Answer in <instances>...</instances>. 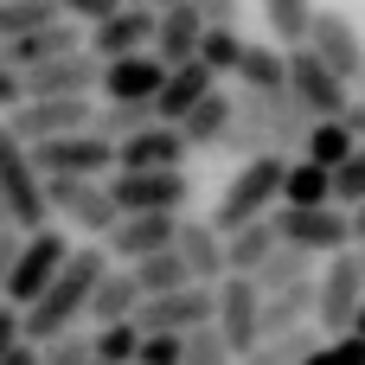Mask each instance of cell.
Masks as SVG:
<instances>
[{
	"label": "cell",
	"instance_id": "cell-1",
	"mask_svg": "<svg viewBox=\"0 0 365 365\" xmlns=\"http://www.w3.org/2000/svg\"><path fill=\"white\" fill-rule=\"evenodd\" d=\"M103 269H109L103 244H77V250L64 257V269L51 276V289H45L32 308H19V340H26V346H45V340H58V334H77V321H83L90 289L103 282Z\"/></svg>",
	"mask_w": 365,
	"mask_h": 365
},
{
	"label": "cell",
	"instance_id": "cell-2",
	"mask_svg": "<svg viewBox=\"0 0 365 365\" xmlns=\"http://www.w3.org/2000/svg\"><path fill=\"white\" fill-rule=\"evenodd\" d=\"M282 173H289L282 154H257V160H244V167L225 180L218 212H212L205 225H212L218 237H231V231H244V225H263V218L276 212V199H282Z\"/></svg>",
	"mask_w": 365,
	"mask_h": 365
},
{
	"label": "cell",
	"instance_id": "cell-3",
	"mask_svg": "<svg viewBox=\"0 0 365 365\" xmlns=\"http://www.w3.org/2000/svg\"><path fill=\"white\" fill-rule=\"evenodd\" d=\"M0 205H6V231H13V237H32V231L51 225L45 180L32 173V154L6 135V122H0Z\"/></svg>",
	"mask_w": 365,
	"mask_h": 365
},
{
	"label": "cell",
	"instance_id": "cell-4",
	"mask_svg": "<svg viewBox=\"0 0 365 365\" xmlns=\"http://www.w3.org/2000/svg\"><path fill=\"white\" fill-rule=\"evenodd\" d=\"M263 225H269V237L282 250H302V257L353 250V231H346V212L340 205H276Z\"/></svg>",
	"mask_w": 365,
	"mask_h": 365
},
{
	"label": "cell",
	"instance_id": "cell-5",
	"mask_svg": "<svg viewBox=\"0 0 365 365\" xmlns=\"http://www.w3.org/2000/svg\"><path fill=\"white\" fill-rule=\"evenodd\" d=\"M64 257H71V237L64 231H32V237H19V250H13V263H6V282H0V302L6 308H32L45 289H51V276L64 269Z\"/></svg>",
	"mask_w": 365,
	"mask_h": 365
},
{
	"label": "cell",
	"instance_id": "cell-6",
	"mask_svg": "<svg viewBox=\"0 0 365 365\" xmlns=\"http://www.w3.org/2000/svg\"><path fill=\"white\" fill-rule=\"evenodd\" d=\"M26 154H32V173L38 180H109L115 173V148L103 135H90V128L58 135V141H38Z\"/></svg>",
	"mask_w": 365,
	"mask_h": 365
},
{
	"label": "cell",
	"instance_id": "cell-7",
	"mask_svg": "<svg viewBox=\"0 0 365 365\" xmlns=\"http://www.w3.org/2000/svg\"><path fill=\"white\" fill-rule=\"evenodd\" d=\"M359 302H365V282H359V257H353V250H334V257H327V269L314 276V334L340 340V334L353 327Z\"/></svg>",
	"mask_w": 365,
	"mask_h": 365
},
{
	"label": "cell",
	"instance_id": "cell-8",
	"mask_svg": "<svg viewBox=\"0 0 365 365\" xmlns=\"http://www.w3.org/2000/svg\"><path fill=\"white\" fill-rule=\"evenodd\" d=\"M231 109H237V122L263 128V141H269L276 154H302V141H308V128H314V115H308L289 90H276V96H250V90H237Z\"/></svg>",
	"mask_w": 365,
	"mask_h": 365
},
{
	"label": "cell",
	"instance_id": "cell-9",
	"mask_svg": "<svg viewBox=\"0 0 365 365\" xmlns=\"http://www.w3.org/2000/svg\"><path fill=\"white\" fill-rule=\"evenodd\" d=\"M103 186H109V199H115L122 218H128V212L180 218V212L192 205V180H186V167H173V173H109Z\"/></svg>",
	"mask_w": 365,
	"mask_h": 365
},
{
	"label": "cell",
	"instance_id": "cell-10",
	"mask_svg": "<svg viewBox=\"0 0 365 365\" xmlns=\"http://www.w3.org/2000/svg\"><path fill=\"white\" fill-rule=\"evenodd\" d=\"M302 51H314L346 90H353V77L365 71V32L340 13V6H314V19H308V38H302Z\"/></svg>",
	"mask_w": 365,
	"mask_h": 365
},
{
	"label": "cell",
	"instance_id": "cell-11",
	"mask_svg": "<svg viewBox=\"0 0 365 365\" xmlns=\"http://www.w3.org/2000/svg\"><path fill=\"white\" fill-rule=\"evenodd\" d=\"M96 103L90 96H51V103H13L6 109V135L19 148H38V141H58V135H77L90 128Z\"/></svg>",
	"mask_w": 365,
	"mask_h": 365
},
{
	"label": "cell",
	"instance_id": "cell-12",
	"mask_svg": "<svg viewBox=\"0 0 365 365\" xmlns=\"http://www.w3.org/2000/svg\"><path fill=\"white\" fill-rule=\"evenodd\" d=\"M45 205H51V218H64L71 231H83V237H96V244H103L109 225L122 218L103 180H45Z\"/></svg>",
	"mask_w": 365,
	"mask_h": 365
},
{
	"label": "cell",
	"instance_id": "cell-13",
	"mask_svg": "<svg viewBox=\"0 0 365 365\" xmlns=\"http://www.w3.org/2000/svg\"><path fill=\"white\" fill-rule=\"evenodd\" d=\"M257 308H263V295H257L250 276H225V282L212 289V334L225 340L231 359H244V353L263 340V334H257Z\"/></svg>",
	"mask_w": 365,
	"mask_h": 365
},
{
	"label": "cell",
	"instance_id": "cell-14",
	"mask_svg": "<svg viewBox=\"0 0 365 365\" xmlns=\"http://www.w3.org/2000/svg\"><path fill=\"white\" fill-rule=\"evenodd\" d=\"M282 64H289V96H295L314 122H340V115H346L353 90H346V83H340L314 51H302V45H295V51H282Z\"/></svg>",
	"mask_w": 365,
	"mask_h": 365
},
{
	"label": "cell",
	"instance_id": "cell-15",
	"mask_svg": "<svg viewBox=\"0 0 365 365\" xmlns=\"http://www.w3.org/2000/svg\"><path fill=\"white\" fill-rule=\"evenodd\" d=\"M199 327H212V289H199V282H186L173 295H148L135 308V334H173V340H186Z\"/></svg>",
	"mask_w": 365,
	"mask_h": 365
},
{
	"label": "cell",
	"instance_id": "cell-16",
	"mask_svg": "<svg viewBox=\"0 0 365 365\" xmlns=\"http://www.w3.org/2000/svg\"><path fill=\"white\" fill-rule=\"evenodd\" d=\"M148 38H154V6H148V0H128V6H115L109 19H96V26H90L83 51H90L96 64H109V58L148 51Z\"/></svg>",
	"mask_w": 365,
	"mask_h": 365
},
{
	"label": "cell",
	"instance_id": "cell-17",
	"mask_svg": "<svg viewBox=\"0 0 365 365\" xmlns=\"http://www.w3.org/2000/svg\"><path fill=\"white\" fill-rule=\"evenodd\" d=\"M173 257H180V269H186V282H199V289H218L225 282V237L205 225V218H173Z\"/></svg>",
	"mask_w": 365,
	"mask_h": 365
},
{
	"label": "cell",
	"instance_id": "cell-18",
	"mask_svg": "<svg viewBox=\"0 0 365 365\" xmlns=\"http://www.w3.org/2000/svg\"><path fill=\"white\" fill-rule=\"evenodd\" d=\"M96 58L90 51H71V58H51V64H38V71H26L19 77V103H51V96H90L96 90Z\"/></svg>",
	"mask_w": 365,
	"mask_h": 365
},
{
	"label": "cell",
	"instance_id": "cell-19",
	"mask_svg": "<svg viewBox=\"0 0 365 365\" xmlns=\"http://www.w3.org/2000/svg\"><path fill=\"white\" fill-rule=\"evenodd\" d=\"M186 154H192V148L180 141V128L154 122V128L115 141V173H173V167H186Z\"/></svg>",
	"mask_w": 365,
	"mask_h": 365
},
{
	"label": "cell",
	"instance_id": "cell-20",
	"mask_svg": "<svg viewBox=\"0 0 365 365\" xmlns=\"http://www.w3.org/2000/svg\"><path fill=\"white\" fill-rule=\"evenodd\" d=\"M154 250H173V218H160V212H128L103 237V257H122V269L154 257Z\"/></svg>",
	"mask_w": 365,
	"mask_h": 365
},
{
	"label": "cell",
	"instance_id": "cell-21",
	"mask_svg": "<svg viewBox=\"0 0 365 365\" xmlns=\"http://www.w3.org/2000/svg\"><path fill=\"white\" fill-rule=\"evenodd\" d=\"M199 13L186 6V0H173V6H154V38H148V58L154 64H192V51H199Z\"/></svg>",
	"mask_w": 365,
	"mask_h": 365
},
{
	"label": "cell",
	"instance_id": "cell-22",
	"mask_svg": "<svg viewBox=\"0 0 365 365\" xmlns=\"http://www.w3.org/2000/svg\"><path fill=\"white\" fill-rule=\"evenodd\" d=\"M160 77H167V64H154L148 51H128L96 71V90H103V103H154Z\"/></svg>",
	"mask_w": 365,
	"mask_h": 365
},
{
	"label": "cell",
	"instance_id": "cell-23",
	"mask_svg": "<svg viewBox=\"0 0 365 365\" xmlns=\"http://www.w3.org/2000/svg\"><path fill=\"white\" fill-rule=\"evenodd\" d=\"M212 90H218V77H212L205 64H173V71L160 77V90H154V122L173 128V122H180L199 96H212Z\"/></svg>",
	"mask_w": 365,
	"mask_h": 365
},
{
	"label": "cell",
	"instance_id": "cell-24",
	"mask_svg": "<svg viewBox=\"0 0 365 365\" xmlns=\"http://www.w3.org/2000/svg\"><path fill=\"white\" fill-rule=\"evenodd\" d=\"M295 327H314V282L276 289V295H263V308H257V334H263V340L295 334Z\"/></svg>",
	"mask_w": 365,
	"mask_h": 365
},
{
	"label": "cell",
	"instance_id": "cell-25",
	"mask_svg": "<svg viewBox=\"0 0 365 365\" xmlns=\"http://www.w3.org/2000/svg\"><path fill=\"white\" fill-rule=\"evenodd\" d=\"M135 308H141V289H135V276L128 269H103V282L90 289V308H83V321H96V327H115V321H135Z\"/></svg>",
	"mask_w": 365,
	"mask_h": 365
},
{
	"label": "cell",
	"instance_id": "cell-26",
	"mask_svg": "<svg viewBox=\"0 0 365 365\" xmlns=\"http://www.w3.org/2000/svg\"><path fill=\"white\" fill-rule=\"evenodd\" d=\"M231 122H237L231 96H225V90H212V96H199V103H192V109H186L173 128H180V141H186V148H218Z\"/></svg>",
	"mask_w": 365,
	"mask_h": 365
},
{
	"label": "cell",
	"instance_id": "cell-27",
	"mask_svg": "<svg viewBox=\"0 0 365 365\" xmlns=\"http://www.w3.org/2000/svg\"><path fill=\"white\" fill-rule=\"evenodd\" d=\"M237 90H250V96H276V90H289V64H282V51L276 45H250L244 38V58H237Z\"/></svg>",
	"mask_w": 365,
	"mask_h": 365
},
{
	"label": "cell",
	"instance_id": "cell-28",
	"mask_svg": "<svg viewBox=\"0 0 365 365\" xmlns=\"http://www.w3.org/2000/svg\"><path fill=\"white\" fill-rule=\"evenodd\" d=\"M269 257H276L269 225H244V231H231V237H225V276H257Z\"/></svg>",
	"mask_w": 365,
	"mask_h": 365
},
{
	"label": "cell",
	"instance_id": "cell-29",
	"mask_svg": "<svg viewBox=\"0 0 365 365\" xmlns=\"http://www.w3.org/2000/svg\"><path fill=\"white\" fill-rule=\"evenodd\" d=\"M276 205H334V173H321L314 160H289Z\"/></svg>",
	"mask_w": 365,
	"mask_h": 365
},
{
	"label": "cell",
	"instance_id": "cell-30",
	"mask_svg": "<svg viewBox=\"0 0 365 365\" xmlns=\"http://www.w3.org/2000/svg\"><path fill=\"white\" fill-rule=\"evenodd\" d=\"M321 346V334L314 327H295V334H276V340H257L244 359H231V365H302L308 353Z\"/></svg>",
	"mask_w": 365,
	"mask_h": 365
},
{
	"label": "cell",
	"instance_id": "cell-31",
	"mask_svg": "<svg viewBox=\"0 0 365 365\" xmlns=\"http://www.w3.org/2000/svg\"><path fill=\"white\" fill-rule=\"evenodd\" d=\"M353 148H359V141H353V128H346V122H314V128H308V141H302V160H314L321 173H334Z\"/></svg>",
	"mask_w": 365,
	"mask_h": 365
},
{
	"label": "cell",
	"instance_id": "cell-32",
	"mask_svg": "<svg viewBox=\"0 0 365 365\" xmlns=\"http://www.w3.org/2000/svg\"><path fill=\"white\" fill-rule=\"evenodd\" d=\"M257 282V295H276V289H295V282H314V257H302V250H282L276 244V257L250 276Z\"/></svg>",
	"mask_w": 365,
	"mask_h": 365
},
{
	"label": "cell",
	"instance_id": "cell-33",
	"mask_svg": "<svg viewBox=\"0 0 365 365\" xmlns=\"http://www.w3.org/2000/svg\"><path fill=\"white\" fill-rule=\"evenodd\" d=\"M128 276H135L141 302H148V295H173V289H186V269H180V257H173V250H154V257L128 263Z\"/></svg>",
	"mask_w": 365,
	"mask_h": 365
},
{
	"label": "cell",
	"instance_id": "cell-34",
	"mask_svg": "<svg viewBox=\"0 0 365 365\" xmlns=\"http://www.w3.org/2000/svg\"><path fill=\"white\" fill-rule=\"evenodd\" d=\"M237 58H244V32H225V26H205V32H199L192 64H205L212 77H231V71H237Z\"/></svg>",
	"mask_w": 365,
	"mask_h": 365
},
{
	"label": "cell",
	"instance_id": "cell-35",
	"mask_svg": "<svg viewBox=\"0 0 365 365\" xmlns=\"http://www.w3.org/2000/svg\"><path fill=\"white\" fill-rule=\"evenodd\" d=\"M263 19H269L276 45H282V51H295V45L308 38V19H314V0H263Z\"/></svg>",
	"mask_w": 365,
	"mask_h": 365
},
{
	"label": "cell",
	"instance_id": "cell-36",
	"mask_svg": "<svg viewBox=\"0 0 365 365\" xmlns=\"http://www.w3.org/2000/svg\"><path fill=\"white\" fill-rule=\"evenodd\" d=\"M135 353H141L135 321H115V327H96L90 334V365H135Z\"/></svg>",
	"mask_w": 365,
	"mask_h": 365
},
{
	"label": "cell",
	"instance_id": "cell-37",
	"mask_svg": "<svg viewBox=\"0 0 365 365\" xmlns=\"http://www.w3.org/2000/svg\"><path fill=\"white\" fill-rule=\"evenodd\" d=\"M51 19H58L51 0H0V45H6V38H26V32H38V26H51Z\"/></svg>",
	"mask_w": 365,
	"mask_h": 365
},
{
	"label": "cell",
	"instance_id": "cell-38",
	"mask_svg": "<svg viewBox=\"0 0 365 365\" xmlns=\"http://www.w3.org/2000/svg\"><path fill=\"white\" fill-rule=\"evenodd\" d=\"M359 199H365V141L340 160V167H334V205H340V212H353Z\"/></svg>",
	"mask_w": 365,
	"mask_h": 365
},
{
	"label": "cell",
	"instance_id": "cell-39",
	"mask_svg": "<svg viewBox=\"0 0 365 365\" xmlns=\"http://www.w3.org/2000/svg\"><path fill=\"white\" fill-rule=\"evenodd\" d=\"M180 365H231V353H225V340L212 327H199V334L180 340Z\"/></svg>",
	"mask_w": 365,
	"mask_h": 365
},
{
	"label": "cell",
	"instance_id": "cell-40",
	"mask_svg": "<svg viewBox=\"0 0 365 365\" xmlns=\"http://www.w3.org/2000/svg\"><path fill=\"white\" fill-rule=\"evenodd\" d=\"M38 365H90V334H58L38 346Z\"/></svg>",
	"mask_w": 365,
	"mask_h": 365
},
{
	"label": "cell",
	"instance_id": "cell-41",
	"mask_svg": "<svg viewBox=\"0 0 365 365\" xmlns=\"http://www.w3.org/2000/svg\"><path fill=\"white\" fill-rule=\"evenodd\" d=\"M218 154H237V160H257V154H276V148L263 141V128H250V122H231V128H225V141H218Z\"/></svg>",
	"mask_w": 365,
	"mask_h": 365
},
{
	"label": "cell",
	"instance_id": "cell-42",
	"mask_svg": "<svg viewBox=\"0 0 365 365\" xmlns=\"http://www.w3.org/2000/svg\"><path fill=\"white\" fill-rule=\"evenodd\" d=\"M302 365H365V346L353 340V334H340V340H321Z\"/></svg>",
	"mask_w": 365,
	"mask_h": 365
},
{
	"label": "cell",
	"instance_id": "cell-43",
	"mask_svg": "<svg viewBox=\"0 0 365 365\" xmlns=\"http://www.w3.org/2000/svg\"><path fill=\"white\" fill-rule=\"evenodd\" d=\"M58 6V19H71V26H96V19H109L122 0H51Z\"/></svg>",
	"mask_w": 365,
	"mask_h": 365
},
{
	"label": "cell",
	"instance_id": "cell-44",
	"mask_svg": "<svg viewBox=\"0 0 365 365\" xmlns=\"http://www.w3.org/2000/svg\"><path fill=\"white\" fill-rule=\"evenodd\" d=\"M192 13H199V26H225V32H237V13H244V0H186Z\"/></svg>",
	"mask_w": 365,
	"mask_h": 365
},
{
	"label": "cell",
	"instance_id": "cell-45",
	"mask_svg": "<svg viewBox=\"0 0 365 365\" xmlns=\"http://www.w3.org/2000/svg\"><path fill=\"white\" fill-rule=\"evenodd\" d=\"M135 365H180V340H173V334H141Z\"/></svg>",
	"mask_w": 365,
	"mask_h": 365
},
{
	"label": "cell",
	"instance_id": "cell-46",
	"mask_svg": "<svg viewBox=\"0 0 365 365\" xmlns=\"http://www.w3.org/2000/svg\"><path fill=\"white\" fill-rule=\"evenodd\" d=\"M13 340H19V308H6V302H0V353H6Z\"/></svg>",
	"mask_w": 365,
	"mask_h": 365
},
{
	"label": "cell",
	"instance_id": "cell-47",
	"mask_svg": "<svg viewBox=\"0 0 365 365\" xmlns=\"http://www.w3.org/2000/svg\"><path fill=\"white\" fill-rule=\"evenodd\" d=\"M0 365H38V346H26V340H13V346L0 353Z\"/></svg>",
	"mask_w": 365,
	"mask_h": 365
},
{
	"label": "cell",
	"instance_id": "cell-48",
	"mask_svg": "<svg viewBox=\"0 0 365 365\" xmlns=\"http://www.w3.org/2000/svg\"><path fill=\"white\" fill-rule=\"evenodd\" d=\"M340 122L353 128V141H365V96H353V103H346V115H340Z\"/></svg>",
	"mask_w": 365,
	"mask_h": 365
},
{
	"label": "cell",
	"instance_id": "cell-49",
	"mask_svg": "<svg viewBox=\"0 0 365 365\" xmlns=\"http://www.w3.org/2000/svg\"><path fill=\"white\" fill-rule=\"evenodd\" d=\"M13 103H19V77H13V71H0V109H13Z\"/></svg>",
	"mask_w": 365,
	"mask_h": 365
},
{
	"label": "cell",
	"instance_id": "cell-50",
	"mask_svg": "<svg viewBox=\"0 0 365 365\" xmlns=\"http://www.w3.org/2000/svg\"><path fill=\"white\" fill-rule=\"evenodd\" d=\"M346 231H353V244H365V199L346 212Z\"/></svg>",
	"mask_w": 365,
	"mask_h": 365
},
{
	"label": "cell",
	"instance_id": "cell-51",
	"mask_svg": "<svg viewBox=\"0 0 365 365\" xmlns=\"http://www.w3.org/2000/svg\"><path fill=\"white\" fill-rule=\"evenodd\" d=\"M13 250H19V237H13V231H0V282H6V263H13Z\"/></svg>",
	"mask_w": 365,
	"mask_h": 365
},
{
	"label": "cell",
	"instance_id": "cell-52",
	"mask_svg": "<svg viewBox=\"0 0 365 365\" xmlns=\"http://www.w3.org/2000/svg\"><path fill=\"white\" fill-rule=\"evenodd\" d=\"M346 334H353V340L365 346V302H359V314H353V327H346Z\"/></svg>",
	"mask_w": 365,
	"mask_h": 365
},
{
	"label": "cell",
	"instance_id": "cell-53",
	"mask_svg": "<svg viewBox=\"0 0 365 365\" xmlns=\"http://www.w3.org/2000/svg\"><path fill=\"white\" fill-rule=\"evenodd\" d=\"M353 257H359V282H365V244H353Z\"/></svg>",
	"mask_w": 365,
	"mask_h": 365
},
{
	"label": "cell",
	"instance_id": "cell-54",
	"mask_svg": "<svg viewBox=\"0 0 365 365\" xmlns=\"http://www.w3.org/2000/svg\"><path fill=\"white\" fill-rule=\"evenodd\" d=\"M353 90H359V96H365V71H359V77H353Z\"/></svg>",
	"mask_w": 365,
	"mask_h": 365
},
{
	"label": "cell",
	"instance_id": "cell-55",
	"mask_svg": "<svg viewBox=\"0 0 365 365\" xmlns=\"http://www.w3.org/2000/svg\"><path fill=\"white\" fill-rule=\"evenodd\" d=\"M0 231H6V205H0Z\"/></svg>",
	"mask_w": 365,
	"mask_h": 365
},
{
	"label": "cell",
	"instance_id": "cell-56",
	"mask_svg": "<svg viewBox=\"0 0 365 365\" xmlns=\"http://www.w3.org/2000/svg\"><path fill=\"white\" fill-rule=\"evenodd\" d=\"M148 6H173V0H148Z\"/></svg>",
	"mask_w": 365,
	"mask_h": 365
},
{
	"label": "cell",
	"instance_id": "cell-57",
	"mask_svg": "<svg viewBox=\"0 0 365 365\" xmlns=\"http://www.w3.org/2000/svg\"><path fill=\"white\" fill-rule=\"evenodd\" d=\"M122 6H128V0H122Z\"/></svg>",
	"mask_w": 365,
	"mask_h": 365
}]
</instances>
